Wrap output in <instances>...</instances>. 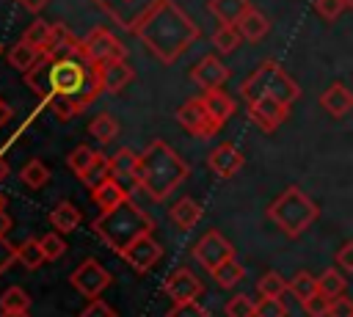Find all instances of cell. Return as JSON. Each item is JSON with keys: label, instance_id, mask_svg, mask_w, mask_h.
I'll list each match as a JSON object with an SVG mask.
<instances>
[{"label": "cell", "instance_id": "6da1fadb", "mask_svg": "<svg viewBox=\"0 0 353 317\" xmlns=\"http://www.w3.org/2000/svg\"><path fill=\"white\" fill-rule=\"evenodd\" d=\"M132 33L160 63H174L199 39L196 22L174 0H160L146 8L132 25Z\"/></svg>", "mask_w": 353, "mask_h": 317}, {"label": "cell", "instance_id": "7a4b0ae2", "mask_svg": "<svg viewBox=\"0 0 353 317\" xmlns=\"http://www.w3.org/2000/svg\"><path fill=\"white\" fill-rule=\"evenodd\" d=\"M188 163L165 141H152L135 163V185L152 201H165L188 179Z\"/></svg>", "mask_w": 353, "mask_h": 317}, {"label": "cell", "instance_id": "3957f363", "mask_svg": "<svg viewBox=\"0 0 353 317\" xmlns=\"http://www.w3.org/2000/svg\"><path fill=\"white\" fill-rule=\"evenodd\" d=\"M152 232H154V221L132 198H124L121 204L105 209L94 221V234L113 254H121L127 245H132L135 240H141L143 234H152Z\"/></svg>", "mask_w": 353, "mask_h": 317}, {"label": "cell", "instance_id": "277c9868", "mask_svg": "<svg viewBox=\"0 0 353 317\" xmlns=\"http://www.w3.org/2000/svg\"><path fill=\"white\" fill-rule=\"evenodd\" d=\"M50 80H52V94L69 99V102L77 108V113L85 110V108L97 99V94L102 91V88H99V80H97V72H94V66L85 61V55L52 61Z\"/></svg>", "mask_w": 353, "mask_h": 317}, {"label": "cell", "instance_id": "5b68a950", "mask_svg": "<svg viewBox=\"0 0 353 317\" xmlns=\"http://www.w3.org/2000/svg\"><path fill=\"white\" fill-rule=\"evenodd\" d=\"M240 94H243V99H245V105L248 102H254V99H262V96H270V99H276V102H281L284 108H290L298 96H301V88H298V83L276 63V61H270V58H265L245 80H243V85H240Z\"/></svg>", "mask_w": 353, "mask_h": 317}, {"label": "cell", "instance_id": "8992f818", "mask_svg": "<svg viewBox=\"0 0 353 317\" xmlns=\"http://www.w3.org/2000/svg\"><path fill=\"white\" fill-rule=\"evenodd\" d=\"M268 218L287 234V237H301L317 218H320V207L295 185H290L287 190H281L270 207H268Z\"/></svg>", "mask_w": 353, "mask_h": 317}, {"label": "cell", "instance_id": "52a82bcc", "mask_svg": "<svg viewBox=\"0 0 353 317\" xmlns=\"http://www.w3.org/2000/svg\"><path fill=\"white\" fill-rule=\"evenodd\" d=\"M80 47H83V55H85V61L91 63V66H99V63H105V61H124L127 58V50H124V44L108 30V28H94L83 41H80Z\"/></svg>", "mask_w": 353, "mask_h": 317}, {"label": "cell", "instance_id": "ba28073f", "mask_svg": "<svg viewBox=\"0 0 353 317\" xmlns=\"http://www.w3.org/2000/svg\"><path fill=\"white\" fill-rule=\"evenodd\" d=\"M193 256L199 259V265L207 270V273H215L221 265L232 262L234 259V245L215 229H210L207 234L199 237V243L193 245Z\"/></svg>", "mask_w": 353, "mask_h": 317}, {"label": "cell", "instance_id": "9c48e42d", "mask_svg": "<svg viewBox=\"0 0 353 317\" xmlns=\"http://www.w3.org/2000/svg\"><path fill=\"white\" fill-rule=\"evenodd\" d=\"M110 281H113V276L94 259V256H88V259H83L74 270H72V276H69V284L83 295V298H99L108 287H110Z\"/></svg>", "mask_w": 353, "mask_h": 317}, {"label": "cell", "instance_id": "30bf717a", "mask_svg": "<svg viewBox=\"0 0 353 317\" xmlns=\"http://www.w3.org/2000/svg\"><path fill=\"white\" fill-rule=\"evenodd\" d=\"M135 273H149L160 259H163V245L154 240V234H143L141 240H135L132 245H127L119 254Z\"/></svg>", "mask_w": 353, "mask_h": 317}, {"label": "cell", "instance_id": "8fae6325", "mask_svg": "<svg viewBox=\"0 0 353 317\" xmlns=\"http://www.w3.org/2000/svg\"><path fill=\"white\" fill-rule=\"evenodd\" d=\"M163 292L174 303H185V300H199L204 292V284L190 267H174L163 284Z\"/></svg>", "mask_w": 353, "mask_h": 317}, {"label": "cell", "instance_id": "7c38bea8", "mask_svg": "<svg viewBox=\"0 0 353 317\" xmlns=\"http://www.w3.org/2000/svg\"><path fill=\"white\" fill-rule=\"evenodd\" d=\"M176 121L182 124V130L185 132H190V135H196V138H212L221 127L207 116V110L201 108V99L196 96V99H188L179 110H176Z\"/></svg>", "mask_w": 353, "mask_h": 317}, {"label": "cell", "instance_id": "4fadbf2b", "mask_svg": "<svg viewBox=\"0 0 353 317\" xmlns=\"http://www.w3.org/2000/svg\"><path fill=\"white\" fill-rule=\"evenodd\" d=\"M41 55H47L50 61L80 58V55H83V47H80V41L72 36V30H69L63 22H52V25H50V36H47V44H44Z\"/></svg>", "mask_w": 353, "mask_h": 317}, {"label": "cell", "instance_id": "5bb4252c", "mask_svg": "<svg viewBox=\"0 0 353 317\" xmlns=\"http://www.w3.org/2000/svg\"><path fill=\"white\" fill-rule=\"evenodd\" d=\"M245 108H248L251 121H254L262 132H273V130L287 119V113H290V108H284L281 102H276V99H270V96L254 99V102H248Z\"/></svg>", "mask_w": 353, "mask_h": 317}, {"label": "cell", "instance_id": "9a60e30c", "mask_svg": "<svg viewBox=\"0 0 353 317\" xmlns=\"http://www.w3.org/2000/svg\"><path fill=\"white\" fill-rule=\"evenodd\" d=\"M190 77L199 88L204 91H215V88H223V83L229 80V69L223 66V61L218 55H204L193 69H190Z\"/></svg>", "mask_w": 353, "mask_h": 317}, {"label": "cell", "instance_id": "2e32d148", "mask_svg": "<svg viewBox=\"0 0 353 317\" xmlns=\"http://www.w3.org/2000/svg\"><path fill=\"white\" fill-rule=\"evenodd\" d=\"M97 72V80H99V88L102 91H110V94H119L127 83L135 80V72L127 61H105L99 66H94Z\"/></svg>", "mask_w": 353, "mask_h": 317}, {"label": "cell", "instance_id": "e0dca14e", "mask_svg": "<svg viewBox=\"0 0 353 317\" xmlns=\"http://www.w3.org/2000/svg\"><path fill=\"white\" fill-rule=\"evenodd\" d=\"M121 28H127V30H132V25L138 22V17L146 11V8H152L154 3H160V0H97Z\"/></svg>", "mask_w": 353, "mask_h": 317}, {"label": "cell", "instance_id": "ac0fdd59", "mask_svg": "<svg viewBox=\"0 0 353 317\" xmlns=\"http://www.w3.org/2000/svg\"><path fill=\"white\" fill-rule=\"evenodd\" d=\"M207 165L212 168L215 176L232 179V176L243 168V154L237 152L234 143H221V146H215V149L207 154Z\"/></svg>", "mask_w": 353, "mask_h": 317}, {"label": "cell", "instance_id": "d6986e66", "mask_svg": "<svg viewBox=\"0 0 353 317\" xmlns=\"http://www.w3.org/2000/svg\"><path fill=\"white\" fill-rule=\"evenodd\" d=\"M201 108L207 110V116L218 124V127H223L226 124V119L234 113V99L223 91V88H215V91H204L201 96Z\"/></svg>", "mask_w": 353, "mask_h": 317}, {"label": "cell", "instance_id": "ffe728a7", "mask_svg": "<svg viewBox=\"0 0 353 317\" xmlns=\"http://www.w3.org/2000/svg\"><path fill=\"white\" fill-rule=\"evenodd\" d=\"M50 72H52V61L47 55H41L28 72H25V83L33 94H39L44 102L52 96V80H50Z\"/></svg>", "mask_w": 353, "mask_h": 317}, {"label": "cell", "instance_id": "44dd1931", "mask_svg": "<svg viewBox=\"0 0 353 317\" xmlns=\"http://www.w3.org/2000/svg\"><path fill=\"white\" fill-rule=\"evenodd\" d=\"M234 28H237L240 39H245V41H262V39L270 33V19H268L259 8L251 6V8L240 17V22H237Z\"/></svg>", "mask_w": 353, "mask_h": 317}, {"label": "cell", "instance_id": "7402d4cb", "mask_svg": "<svg viewBox=\"0 0 353 317\" xmlns=\"http://www.w3.org/2000/svg\"><path fill=\"white\" fill-rule=\"evenodd\" d=\"M320 105H323V110H325L328 116L342 119V116L350 110V105H353V94L347 91V85H345V83H331V85L323 91Z\"/></svg>", "mask_w": 353, "mask_h": 317}, {"label": "cell", "instance_id": "603a6c76", "mask_svg": "<svg viewBox=\"0 0 353 317\" xmlns=\"http://www.w3.org/2000/svg\"><path fill=\"white\" fill-rule=\"evenodd\" d=\"M135 163H138V154H135V152L119 149V152L108 160V174H110V179H116L121 187H124V182H132V185H135Z\"/></svg>", "mask_w": 353, "mask_h": 317}, {"label": "cell", "instance_id": "cb8c5ba5", "mask_svg": "<svg viewBox=\"0 0 353 317\" xmlns=\"http://www.w3.org/2000/svg\"><path fill=\"white\" fill-rule=\"evenodd\" d=\"M80 221H83V212H80L72 201H58V204L50 209V223H52V229H55L58 234L74 232V229L80 226Z\"/></svg>", "mask_w": 353, "mask_h": 317}, {"label": "cell", "instance_id": "d4e9b609", "mask_svg": "<svg viewBox=\"0 0 353 317\" xmlns=\"http://www.w3.org/2000/svg\"><path fill=\"white\" fill-rule=\"evenodd\" d=\"M91 198L97 201V207L105 212V209H110V207H116V204H121L124 198H130V193H127V187H121L116 179H102L97 187H91Z\"/></svg>", "mask_w": 353, "mask_h": 317}, {"label": "cell", "instance_id": "484cf974", "mask_svg": "<svg viewBox=\"0 0 353 317\" xmlns=\"http://www.w3.org/2000/svg\"><path fill=\"white\" fill-rule=\"evenodd\" d=\"M207 8L218 19V25H237L240 17L251 8V3L248 0H210Z\"/></svg>", "mask_w": 353, "mask_h": 317}, {"label": "cell", "instance_id": "4316f807", "mask_svg": "<svg viewBox=\"0 0 353 317\" xmlns=\"http://www.w3.org/2000/svg\"><path fill=\"white\" fill-rule=\"evenodd\" d=\"M171 223L174 226H179V229H193L199 221H201V207L190 198V196H185V198H179L174 207H171Z\"/></svg>", "mask_w": 353, "mask_h": 317}, {"label": "cell", "instance_id": "83f0119b", "mask_svg": "<svg viewBox=\"0 0 353 317\" xmlns=\"http://www.w3.org/2000/svg\"><path fill=\"white\" fill-rule=\"evenodd\" d=\"M19 179H22V185H28L30 190H41V187L50 182V168H47L44 160L33 157V160H28V163L22 165Z\"/></svg>", "mask_w": 353, "mask_h": 317}, {"label": "cell", "instance_id": "f1b7e54d", "mask_svg": "<svg viewBox=\"0 0 353 317\" xmlns=\"http://www.w3.org/2000/svg\"><path fill=\"white\" fill-rule=\"evenodd\" d=\"M345 287H347V278H345L339 270H334V267L323 270V276L317 278V292H320L323 298H328V300L345 295Z\"/></svg>", "mask_w": 353, "mask_h": 317}, {"label": "cell", "instance_id": "f546056e", "mask_svg": "<svg viewBox=\"0 0 353 317\" xmlns=\"http://www.w3.org/2000/svg\"><path fill=\"white\" fill-rule=\"evenodd\" d=\"M256 292H259V298H281L287 292V278L276 270H265L256 278Z\"/></svg>", "mask_w": 353, "mask_h": 317}, {"label": "cell", "instance_id": "4dcf8cb0", "mask_svg": "<svg viewBox=\"0 0 353 317\" xmlns=\"http://www.w3.org/2000/svg\"><path fill=\"white\" fill-rule=\"evenodd\" d=\"M88 132H91L99 143H110V141L119 135V124H116V119H113L110 113H99V116H94V119L88 121Z\"/></svg>", "mask_w": 353, "mask_h": 317}, {"label": "cell", "instance_id": "1f68e13d", "mask_svg": "<svg viewBox=\"0 0 353 317\" xmlns=\"http://www.w3.org/2000/svg\"><path fill=\"white\" fill-rule=\"evenodd\" d=\"M39 58H41V52L33 50V47L25 44V41H17V44L8 50V63H11L14 69H19V72H28Z\"/></svg>", "mask_w": 353, "mask_h": 317}, {"label": "cell", "instance_id": "d6a6232c", "mask_svg": "<svg viewBox=\"0 0 353 317\" xmlns=\"http://www.w3.org/2000/svg\"><path fill=\"white\" fill-rule=\"evenodd\" d=\"M287 289L303 303L306 298H312V295H317V278L309 273V270H298L290 281H287Z\"/></svg>", "mask_w": 353, "mask_h": 317}, {"label": "cell", "instance_id": "836d02e7", "mask_svg": "<svg viewBox=\"0 0 353 317\" xmlns=\"http://www.w3.org/2000/svg\"><path fill=\"white\" fill-rule=\"evenodd\" d=\"M17 262H19L22 267H28V270H36V267L44 262L36 237H28V240H22V245H17Z\"/></svg>", "mask_w": 353, "mask_h": 317}, {"label": "cell", "instance_id": "e575fe53", "mask_svg": "<svg viewBox=\"0 0 353 317\" xmlns=\"http://www.w3.org/2000/svg\"><path fill=\"white\" fill-rule=\"evenodd\" d=\"M212 278H215V284L221 287V289H232V287H237L243 278H245V270L232 259V262H226V265H221L215 273H210Z\"/></svg>", "mask_w": 353, "mask_h": 317}, {"label": "cell", "instance_id": "d590c367", "mask_svg": "<svg viewBox=\"0 0 353 317\" xmlns=\"http://www.w3.org/2000/svg\"><path fill=\"white\" fill-rule=\"evenodd\" d=\"M39 248H41L44 262H58L66 254V240L58 232H47L44 237H39Z\"/></svg>", "mask_w": 353, "mask_h": 317}, {"label": "cell", "instance_id": "8d00e7d4", "mask_svg": "<svg viewBox=\"0 0 353 317\" xmlns=\"http://www.w3.org/2000/svg\"><path fill=\"white\" fill-rule=\"evenodd\" d=\"M30 306V295L22 287H8L0 295V311H28Z\"/></svg>", "mask_w": 353, "mask_h": 317}, {"label": "cell", "instance_id": "74e56055", "mask_svg": "<svg viewBox=\"0 0 353 317\" xmlns=\"http://www.w3.org/2000/svg\"><path fill=\"white\" fill-rule=\"evenodd\" d=\"M240 44V33L234 25H218L215 33H212V47L223 55V52H232L234 47Z\"/></svg>", "mask_w": 353, "mask_h": 317}, {"label": "cell", "instance_id": "f35d334b", "mask_svg": "<svg viewBox=\"0 0 353 317\" xmlns=\"http://www.w3.org/2000/svg\"><path fill=\"white\" fill-rule=\"evenodd\" d=\"M108 176H110V174H108V157L97 152L94 163H91V165H88V168L80 174V182H83V185L91 190V187H97V185H99L102 179H108Z\"/></svg>", "mask_w": 353, "mask_h": 317}, {"label": "cell", "instance_id": "ab89813d", "mask_svg": "<svg viewBox=\"0 0 353 317\" xmlns=\"http://www.w3.org/2000/svg\"><path fill=\"white\" fill-rule=\"evenodd\" d=\"M47 36H50V22L36 19V22H30V25H28V30L22 33V41L41 52V50H44V44H47Z\"/></svg>", "mask_w": 353, "mask_h": 317}, {"label": "cell", "instance_id": "60d3db41", "mask_svg": "<svg viewBox=\"0 0 353 317\" xmlns=\"http://www.w3.org/2000/svg\"><path fill=\"white\" fill-rule=\"evenodd\" d=\"M94 157H97V152L88 146V143H80V146H74L72 152H69V157H66V163H69V168L80 176L91 163H94Z\"/></svg>", "mask_w": 353, "mask_h": 317}, {"label": "cell", "instance_id": "b9f144b4", "mask_svg": "<svg viewBox=\"0 0 353 317\" xmlns=\"http://www.w3.org/2000/svg\"><path fill=\"white\" fill-rule=\"evenodd\" d=\"M254 317H287V306L279 298H259L254 300Z\"/></svg>", "mask_w": 353, "mask_h": 317}, {"label": "cell", "instance_id": "7bdbcfd3", "mask_svg": "<svg viewBox=\"0 0 353 317\" xmlns=\"http://www.w3.org/2000/svg\"><path fill=\"white\" fill-rule=\"evenodd\" d=\"M226 317H254V300L248 295H232L226 300Z\"/></svg>", "mask_w": 353, "mask_h": 317}, {"label": "cell", "instance_id": "ee69618b", "mask_svg": "<svg viewBox=\"0 0 353 317\" xmlns=\"http://www.w3.org/2000/svg\"><path fill=\"white\" fill-rule=\"evenodd\" d=\"M80 317H119V311H116L108 300H102V298H91V300L83 306Z\"/></svg>", "mask_w": 353, "mask_h": 317}, {"label": "cell", "instance_id": "f6af8a7d", "mask_svg": "<svg viewBox=\"0 0 353 317\" xmlns=\"http://www.w3.org/2000/svg\"><path fill=\"white\" fill-rule=\"evenodd\" d=\"M165 317H210V314L199 300H185V303H174Z\"/></svg>", "mask_w": 353, "mask_h": 317}, {"label": "cell", "instance_id": "bcb514c9", "mask_svg": "<svg viewBox=\"0 0 353 317\" xmlns=\"http://www.w3.org/2000/svg\"><path fill=\"white\" fill-rule=\"evenodd\" d=\"M314 11H317L325 22H334V19L342 17L345 3H342V0H314Z\"/></svg>", "mask_w": 353, "mask_h": 317}, {"label": "cell", "instance_id": "7dc6e473", "mask_svg": "<svg viewBox=\"0 0 353 317\" xmlns=\"http://www.w3.org/2000/svg\"><path fill=\"white\" fill-rule=\"evenodd\" d=\"M47 105H50V110L55 113V119H61V121H69L72 116H77V108L69 102V99H63V96H50L47 99Z\"/></svg>", "mask_w": 353, "mask_h": 317}, {"label": "cell", "instance_id": "c3c4849f", "mask_svg": "<svg viewBox=\"0 0 353 317\" xmlns=\"http://www.w3.org/2000/svg\"><path fill=\"white\" fill-rule=\"evenodd\" d=\"M301 309H303L306 317H325V311H328V298H323V295L317 292V295L306 298V300L301 303Z\"/></svg>", "mask_w": 353, "mask_h": 317}, {"label": "cell", "instance_id": "681fc988", "mask_svg": "<svg viewBox=\"0 0 353 317\" xmlns=\"http://www.w3.org/2000/svg\"><path fill=\"white\" fill-rule=\"evenodd\" d=\"M325 317H353V303H350V298H345V295L331 298Z\"/></svg>", "mask_w": 353, "mask_h": 317}, {"label": "cell", "instance_id": "f907efd6", "mask_svg": "<svg viewBox=\"0 0 353 317\" xmlns=\"http://www.w3.org/2000/svg\"><path fill=\"white\" fill-rule=\"evenodd\" d=\"M336 265L342 267V276L353 273V243H350V240H345L342 248L336 251Z\"/></svg>", "mask_w": 353, "mask_h": 317}, {"label": "cell", "instance_id": "816d5d0a", "mask_svg": "<svg viewBox=\"0 0 353 317\" xmlns=\"http://www.w3.org/2000/svg\"><path fill=\"white\" fill-rule=\"evenodd\" d=\"M17 262V248L8 243V237H0V276Z\"/></svg>", "mask_w": 353, "mask_h": 317}, {"label": "cell", "instance_id": "f5cc1de1", "mask_svg": "<svg viewBox=\"0 0 353 317\" xmlns=\"http://www.w3.org/2000/svg\"><path fill=\"white\" fill-rule=\"evenodd\" d=\"M11 116H14V110L0 99V127H3V124H8V121H11Z\"/></svg>", "mask_w": 353, "mask_h": 317}, {"label": "cell", "instance_id": "db71d44e", "mask_svg": "<svg viewBox=\"0 0 353 317\" xmlns=\"http://www.w3.org/2000/svg\"><path fill=\"white\" fill-rule=\"evenodd\" d=\"M19 3H22L28 11H41V8H44L50 0H19Z\"/></svg>", "mask_w": 353, "mask_h": 317}, {"label": "cell", "instance_id": "11a10c76", "mask_svg": "<svg viewBox=\"0 0 353 317\" xmlns=\"http://www.w3.org/2000/svg\"><path fill=\"white\" fill-rule=\"evenodd\" d=\"M8 229H11V218H8V212L3 209V212H0V237H6Z\"/></svg>", "mask_w": 353, "mask_h": 317}, {"label": "cell", "instance_id": "9f6ffc18", "mask_svg": "<svg viewBox=\"0 0 353 317\" xmlns=\"http://www.w3.org/2000/svg\"><path fill=\"white\" fill-rule=\"evenodd\" d=\"M6 176H8V163H6V157L0 154V182H3Z\"/></svg>", "mask_w": 353, "mask_h": 317}, {"label": "cell", "instance_id": "6f0895ef", "mask_svg": "<svg viewBox=\"0 0 353 317\" xmlns=\"http://www.w3.org/2000/svg\"><path fill=\"white\" fill-rule=\"evenodd\" d=\"M0 317H30L28 311H0Z\"/></svg>", "mask_w": 353, "mask_h": 317}, {"label": "cell", "instance_id": "680465c9", "mask_svg": "<svg viewBox=\"0 0 353 317\" xmlns=\"http://www.w3.org/2000/svg\"><path fill=\"white\" fill-rule=\"evenodd\" d=\"M6 204H8V196H6V193H3V190H0V212H3V209H6Z\"/></svg>", "mask_w": 353, "mask_h": 317}, {"label": "cell", "instance_id": "91938a15", "mask_svg": "<svg viewBox=\"0 0 353 317\" xmlns=\"http://www.w3.org/2000/svg\"><path fill=\"white\" fill-rule=\"evenodd\" d=\"M342 3H345V8H347V6H353V0H342Z\"/></svg>", "mask_w": 353, "mask_h": 317}, {"label": "cell", "instance_id": "94428289", "mask_svg": "<svg viewBox=\"0 0 353 317\" xmlns=\"http://www.w3.org/2000/svg\"><path fill=\"white\" fill-rule=\"evenodd\" d=\"M0 52H3V47H0Z\"/></svg>", "mask_w": 353, "mask_h": 317}]
</instances>
